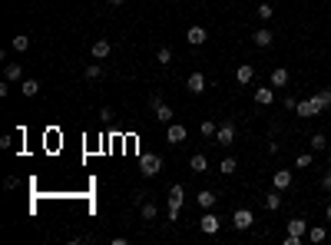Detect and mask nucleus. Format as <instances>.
<instances>
[{
	"mask_svg": "<svg viewBox=\"0 0 331 245\" xmlns=\"http://www.w3.org/2000/svg\"><path fill=\"white\" fill-rule=\"evenodd\" d=\"M255 103H259V106H272V103H275V87H259V90H255Z\"/></svg>",
	"mask_w": 331,
	"mask_h": 245,
	"instance_id": "nucleus-9",
	"label": "nucleus"
},
{
	"mask_svg": "<svg viewBox=\"0 0 331 245\" xmlns=\"http://www.w3.org/2000/svg\"><path fill=\"white\" fill-rule=\"evenodd\" d=\"M232 139H235V126H232V123H219L215 142H219V146H232Z\"/></svg>",
	"mask_w": 331,
	"mask_h": 245,
	"instance_id": "nucleus-6",
	"label": "nucleus"
},
{
	"mask_svg": "<svg viewBox=\"0 0 331 245\" xmlns=\"http://www.w3.org/2000/svg\"><path fill=\"white\" fill-rule=\"evenodd\" d=\"M186 40H189V43H192V47H202V43H205V40H209V33H205V27H189V33H186Z\"/></svg>",
	"mask_w": 331,
	"mask_h": 245,
	"instance_id": "nucleus-10",
	"label": "nucleus"
},
{
	"mask_svg": "<svg viewBox=\"0 0 331 245\" xmlns=\"http://www.w3.org/2000/svg\"><path fill=\"white\" fill-rule=\"evenodd\" d=\"M156 60H159V63H162V66H169V63H173V50H169V47H159Z\"/></svg>",
	"mask_w": 331,
	"mask_h": 245,
	"instance_id": "nucleus-26",
	"label": "nucleus"
},
{
	"mask_svg": "<svg viewBox=\"0 0 331 245\" xmlns=\"http://www.w3.org/2000/svg\"><path fill=\"white\" fill-rule=\"evenodd\" d=\"M324 110V103H321V96H308V100H298V106H295V113H298V116H318V113Z\"/></svg>",
	"mask_w": 331,
	"mask_h": 245,
	"instance_id": "nucleus-1",
	"label": "nucleus"
},
{
	"mask_svg": "<svg viewBox=\"0 0 331 245\" xmlns=\"http://www.w3.org/2000/svg\"><path fill=\"white\" fill-rule=\"evenodd\" d=\"M199 229H202L205 235H215V232L222 229V219H219V215L212 212V209H205V215L199 219Z\"/></svg>",
	"mask_w": 331,
	"mask_h": 245,
	"instance_id": "nucleus-4",
	"label": "nucleus"
},
{
	"mask_svg": "<svg viewBox=\"0 0 331 245\" xmlns=\"http://www.w3.org/2000/svg\"><path fill=\"white\" fill-rule=\"evenodd\" d=\"M83 76H87V79H100L103 76V63H90L87 70H83Z\"/></svg>",
	"mask_w": 331,
	"mask_h": 245,
	"instance_id": "nucleus-25",
	"label": "nucleus"
},
{
	"mask_svg": "<svg viewBox=\"0 0 331 245\" xmlns=\"http://www.w3.org/2000/svg\"><path fill=\"white\" fill-rule=\"evenodd\" d=\"M252 40H255V47L265 50V47H272V40H275V37H272V30H265V27H262V30L252 33Z\"/></svg>",
	"mask_w": 331,
	"mask_h": 245,
	"instance_id": "nucleus-15",
	"label": "nucleus"
},
{
	"mask_svg": "<svg viewBox=\"0 0 331 245\" xmlns=\"http://www.w3.org/2000/svg\"><path fill=\"white\" fill-rule=\"evenodd\" d=\"M265 209H268V212L282 209V189H272V192H265Z\"/></svg>",
	"mask_w": 331,
	"mask_h": 245,
	"instance_id": "nucleus-14",
	"label": "nucleus"
},
{
	"mask_svg": "<svg viewBox=\"0 0 331 245\" xmlns=\"http://www.w3.org/2000/svg\"><path fill=\"white\" fill-rule=\"evenodd\" d=\"M324 215H328V222H331V206H328V209H324Z\"/></svg>",
	"mask_w": 331,
	"mask_h": 245,
	"instance_id": "nucleus-35",
	"label": "nucleus"
},
{
	"mask_svg": "<svg viewBox=\"0 0 331 245\" xmlns=\"http://www.w3.org/2000/svg\"><path fill=\"white\" fill-rule=\"evenodd\" d=\"M110 4H113V7H123V4H126V0H110Z\"/></svg>",
	"mask_w": 331,
	"mask_h": 245,
	"instance_id": "nucleus-34",
	"label": "nucleus"
},
{
	"mask_svg": "<svg viewBox=\"0 0 331 245\" xmlns=\"http://www.w3.org/2000/svg\"><path fill=\"white\" fill-rule=\"evenodd\" d=\"M139 169H142V176H159V173H162V156H156V152H142V156H139Z\"/></svg>",
	"mask_w": 331,
	"mask_h": 245,
	"instance_id": "nucleus-3",
	"label": "nucleus"
},
{
	"mask_svg": "<svg viewBox=\"0 0 331 245\" xmlns=\"http://www.w3.org/2000/svg\"><path fill=\"white\" fill-rule=\"evenodd\" d=\"M324 146H328V139H324L321 133H315V136H311V149H324Z\"/></svg>",
	"mask_w": 331,
	"mask_h": 245,
	"instance_id": "nucleus-29",
	"label": "nucleus"
},
{
	"mask_svg": "<svg viewBox=\"0 0 331 245\" xmlns=\"http://www.w3.org/2000/svg\"><path fill=\"white\" fill-rule=\"evenodd\" d=\"M10 47H14L17 53H24V50L30 47V37H24V33H20V37H14V40H10Z\"/></svg>",
	"mask_w": 331,
	"mask_h": 245,
	"instance_id": "nucleus-23",
	"label": "nucleus"
},
{
	"mask_svg": "<svg viewBox=\"0 0 331 245\" xmlns=\"http://www.w3.org/2000/svg\"><path fill=\"white\" fill-rule=\"evenodd\" d=\"M272 186H275V189H288V186H292V169H278L275 176H272Z\"/></svg>",
	"mask_w": 331,
	"mask_h": 245,
	"instance_id": "nucleus-12",
	"label": "nucleus"
},
{
	"mask_svg": "<svg viewBox=\"0 0 331 245\" xmlns=\"http://www.w3.org/2000/svg\"><path fill=\"white\" fill-rule=\"evenodd\" d=\"M186 136H189V129L182 126V123H169V129H166V139L173 142V146H179V142H186Z\"/></svg>",
	"mask_w": 331,
	"mask_h": 245,
	"instance_id": "nucleus-5",
	"label": "nucleus"
},
{
	"mask_svg": "<svg viewBox=\"0 0 331 245\" xmlns=\"http://www.w3.org/2000/svg\"><path fill=\"white\" fill-rule=\"evenodd\" d=\"M255 14H259V20H272V14H275V10H272V4H259V10H255Z\"/></svg>",
	"mask_w": 331,
	"mask_h": 245,
	"instance_id": "nucleus-28",
	"label": "nucleus"
},
{
	"mask_svg": "<svg viewBox=\"0 0 331 245\" xmlns=\"http://www.w3.org/2000/svg\"><path fill=\"white\" fill-rule=\"evenodd\" d=\"M321 189H328V192H331V169L321 176Z\"/></svg>",
	"mask_w": 331,
	"mask_h": 245,
	"instance_id": "nucleus-33",
	"label": "nucleus"
},
{
	"mask_svg": "<svg viewBox=\"0 0 331 245\" xmlns=\"http://www.w3.org/2000/svg\"><path fill=\"white\" fill-rule=\"evenodd\" d=\"M324 235H328V232H324L321 225H308V238H311V242H324Z\"/></svg>",
	"mask_w": 331,
	"mask_h": 245,
	"instance_id": "nucleus-24",
	"label": "nucleus"
},
{
	"mask_svg": "<svg viewBox=\"0 0 331 245\" xmlns=\"http://www.w3.org/2000/svg\"><path fill=\"white\" fill-rule=\"evenodd\" d=\"M295 166H298V169H305V166H311V156H308V152H301V156H298V159H295Z\"/></svg>",
	"mask_w": 331,
	"mask_h": 245,
	"instance_id": "nucleus-31",
	"label": "nucleus"
},
{
	"mask_svg": "<svg viewBox=\"0 0 331 245\" xmlns=\"http://www.w3.org/2000/svg\"><path fill=\"white\" fill-rule=\"evenodd\" d=\"M288 235H301V238H305L308 235V222L305 219H292V222H288Z\"/></svg>",
	"mask_w": 331,
	"mask_h": 245,
	"instance_id": "nucleus-19",
	"label": "nucleus"
},
{
	"mask_svg": "<svg viewBox=\"0 0 331 245\" xmlns=\"http://www.w3.org/2000/svg\"><path fill=\"white\" fill-rule=\"evenodd\" d=\"M90 53H93V60H106V56L113 53V43H110L106 37H100V40L93 43V47H90Z\"/></svg>",
	"mask_w": 331,
	"mask_h": 245,
	"instance_id": "nucleus-8",
	"label": "nucleus"
},
{
	"mask_svg": "<svg viewBox=\"0 0 331 245\" xmlns=\"http://www.w3.org/2000/svg\"><path fill=\"white\" fill-rule=\"evenodd\" d=\"M318 96H321V103H324V110L331 106V90H318Z\"/></svg>",
	"mask_w": 331,
	"mask_h": 245,
	"instance_id": "nucleus-32",
	"label": "nucleus"
},
{
	"mask_svg": "<svg viewBox=\"0 0 331 245\" xmlns=\"http://www.w3.org/2000/svg\"><path fill=\"white\" fill-rule=\"evenodd\" d=\"M268 79H272V87H275V90H282L285 83H288V70H285V66H275Z\"/></svg>",
	"mask_w": 331,
	"mask_h": 245,
	"instance_id": "nucleus-16",
	"label": "nucleus"
},
{
	"mask_svg": "<svg viewBox=\"0 0 331 245\" xmlns=\"http://www.w3.org/2000/svg\"><path fill=\"white\" fill-rule=\"evenodd\" d=\"M4 79H7V83L24 79V63H7V70H4Z\"/></svg>",
	"mask_w": 331,
	"mask_h": 245,
	"instance_id": "nucleus-13",
	"label": "nucleus"
},
{
	"mask_svg": "<svg viewBox=\"0 0 331 245\" xmlns=\"http://www.w3.org/2000/svg\"><path fill=\"white\" fill-rule=\"evenodd\" d=\"M189 169H192V173H205V169H209V159H205V152H196V156L189 159Z\"/></svg>",
	"mask_w": 331,
	"mask_h": 245,
	"instance_id": "nucleus-17",
	"label": "nucleus"
},
{
	"mask_svg": "<svg viewBox=\"0 0 331 245\" xmlns=\"http://www.w3.org/2000/svg\"><path fill=\"white\" fill-rule=\"evenodd\" d=\"M222 173H225V176H232V173H235V169H238V162H235V159H232V156H225V159H222Z\"/></svg>",
	"mask_w": 331,
	"mask_h": 245,
	"instance_id": "nucleus-27",
	"label": "nucleus"
},
{
	"mask_svg": "<svg viewBox=\"0 0 331 245\" xmlns=\"http://www.w3.org/2000/svg\"><path fill=\"white\" fill-rule=\"evenodd\" d=\"M252 222H255V215H252V209H238L235 215H232V225H235V229H252Z\"/></svg>",
	"mask_w": 331,
	"mask_h": 245,
	"instance_id": "nucleus-7",
	"label": "nucleus"
},
{
	"mask_svg": "<svg viewBox=\"0 0 331 245\" xmlns=\"http://www.w3.org/2000/svg\"><path fill=\"white\" fill-rule=\"evenodd\" d=\"M20 93H24V96H37L40 83H37V79H20Z\"/></svg>",
	"mask_w": 331,
	"mask_h": 245,
	"instance_id": "nucleus-21",
	"label": "nucleus"
},
{
	"mask_svg": "<svg viewBox=\"0 0 331 245\" xmlns=\"http://www.w3.org/2000/svg\"><path fill=\"white\" fill-rule=\"evenodd\" d=\"M328 166H331V156H328Z\"/></svg>",
	"mask_w": 331,
	"mask_h": 245,
	"instance_id": "nucleus-36",
	"label": "nucleus"
},
{
	"mask_svg": "<svg viewBox=\"0 0 331 245\" xmlns=\"http://www.w3.org/2000/svg\"><path fill=\"white\" fill-rule=\"evenodd\" d=\"M196 202H199V209H212V206H215V192H212V189H202V192L196 196Z\"/></svg>",
	"mask_w": 331,
	"mask_h": 245,
	"instance_id": "nucleus-18",
	"label": "nucleus"
},
{
	"mask_svg": "<svg viewBox=\"0 0 331 245\" xmlns=\"http://www.w3.org/2000/svg\"><path fill=\"white\" fill-rule=\"evenodd\" d=\"M215 129H219V126H215L212 119H205V123H202V136H205V139H209V136H215Z\"/></svg>",
	"mask_w": 331,
	"mask_h": 245,
	"instance_id": "nucleus-30",
	"label": "nucleus"
},
{
	"mask_svg": "<svg viewBox=\"0 0 331 245\" xmlns=\"http://www.w3.org/2000/svg\"><path fill=\"white\" fill-rule=\"evenodd\" d=\"M252 76H255V66H252V63H242V66L235 70V79H238V83H252Z\"/></svg>",
	"mask_w": 331,
	"mask_h": 245,
	"instance_id": "nucleus-20",
	"label": "nucleus"
},
{
	"mask_svg": "<svg viewBox=\"0 0 331 245\" xmlns=\"http://www.w3.org/2000/svg\"><path fill=\"white\" fill-rule=\"evenodd\" d=\"M186 202V189H182V182H176L173 189H169V222L179 219V209Z\"/></svg>",
	"mask_w": 331,
	"mask_h": 245,
	"instance_id": "nucleus-2",
	"label": "nucleus"
},
{
	"mask_svg": "<svg viewBox=\"0 0 331 245\" xmlns=\"http://www.w3.org/2000/svg\"><path fill=\"white\" fill-rule=\"evenodd\" d=\"M139 212H142V219H146V222H156L159 209H156V202H142V206H139Z\"/></svg>",
	"mask_w": 331,
	"mask_h": 245,
	"instance_id": "nucleus-22",
	"label": "nucleus"
},
{
	"mask_svg": "<svg viewBox=\"0 0 331 245\" xmlns=\"http://www.w3.org/2000/svg\"><path fill=\"white\" fill-rule=\"evenodd\" d=\"M186 87H189V93H205V73H189V79H186Z\"/></svg>",
	"mask_w": 331,
	"mask_h": 245,
	"instance_id": "nucleus-11",
	"label": "nucleus"
}]
</instances>
